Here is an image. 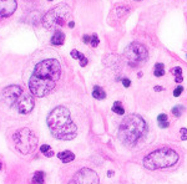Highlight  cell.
<instances>
[{"instance_id": "obj_1", "label": "cell", "mask_w": 187, "mask_h": 184, "mask_svg": "<svg viewBox=\"0 0 187 184\" xmlns=\"http://www.w3.org/2000/svg\"><path fill=\"white\" fill-rule=\"evenodd\" d=\"M61 77V66L55 58H46L34 67L29 80V91L35 97H45L54 88Z\"/></svg>"}, {"instance_id": "obj_2", "label": "cell", "mask_w": 187, "mask_h": 184, "mask_svg": "<svg viewBox=\"0 0 187 184\" xmlns=\"http://www.w3.org/2000/svg\"><path fill=\"white\" fill-rule=\"evenodd\" d=\"M47 126L51 134L60 141H71L76 137L77 127L72 122L70 111L64 106H57L47 116Z\"/></svg>"}, {"instance_id": "obj_3", "label": "cell", "mask_w": 187, "mask_h": 184, "mask_svg": "<svg viewBox=\"0 0 187 184\" xmlns=\"http://www.w3.org/2000/svg\"><path fill=\"white\" fill-rule=\"evenodd\" d=\"M34 95L30 91H25L24 87L19 85H11L4 88L1 92V98L4 103L9 107L15 108L21 115H28L33 111L35 106Z\"/></svg>"}, {"instance_id": "obj_4", "label": "cell", "mask_w": 187, "mask_h": 184, "mask_svg": "<svg viewBox=\"0 0 187 184\" xmlns=\"http://www.w3.org/2000/svg\"><path fill=\"white\" fill-rule=\"evenodd\" d=\"M147 132V124L138 115H129L124 118L119 127V138L127 147L137 144Z\"/></svg>"}, {"instance_id": "obj_5", "label": "cell", "mask_w": 187, "mask_h": 184, "mask_svg": "<svg viewBox=\"0 0 187 184\" xmlns=\"http://www.w3.org/2000/svg\"><path fill=\"white\" fill-rule=\"evenodd\" d=\"M177 161H178V154L176 153V151L164 147L148 153L143 158L142 164L148 170H156V169L170 168L176 164Z\"/></svg>"}, {"instance_id": "obj_6", "label": "cell", "mask_w": 187, "mask_h": 184, "mask_svg": "<svg viewBox=\"0 0 187 184\" xmlns=\"http://www.w3.org/2000/svg\"><path fill=\"white\" fill-rule=\"evenodd\" d=\"M70 17V8L66 4H59L51 8L43 17V25L46 30H60Z\"/></svg>"}, {"instance_id": "obj_7", "label": "cell", "mask_w": 187, "mask_h": 184, "mask_svg": "<svg viewBox=\"0 0 187 184\" xmlns=\"http://www.w3.org/2000/svg\"><path fill=\"white\" fill-rule=\"evenodd\" d=\"M11 141L15 149L21 154H30L36 149L38 137L29 128H19L11 134Z\"/></svg>"}, {"instance_id": "obj_8", "label": "cell", "mask_w": 187, "mask_h": 184, "mask_svg": "<svg viewBox=\"0 0 187 184\" xmlns=\"http://www.w3.org/2000/svg\"><path fill=\"white\" fill-rule=\"evenodd\" d=\"M125 56L131 67H138L147 61V49L140 43H131L125 51Z\"/></svg>"}, {"instance_id": "obj_9", "label": "cell", "mask_w": 187, "mask_h": 184, "mask_svg": "<svg viewBox=\"0 0 187 184\" xmlns=\"http://www.w3.org/2000/svg\"><path fill=\"white\" fill-rule=\"evenodd\" d=\"M100 179L95 170L90 168H81L71 177L68 184H99Z\"/></svg>"}, {"instance_id": "obj_10", "label": "cell", "mask_w": 187, "mask_h": 184, "mask_svg": "<svg viewBox=\"0 0 187 184\" xmlns=\"http://www.w3.org/2000/svg\"><path fill=\"white\" fill-rule=\"evenodd\" d=\"M17 8L16 0H0V21L13 15Z\"/></svg>"}, {"instance_id": "obj_11", "label": "cell", "mask_w": 187, "mask_h": 184, "mask_svg": "<svg viewBox=\"0 0 187 184\" xmlns=\"http://www.w3.org/2000/svg\"><path fill=\"white\" fill-rule=\"evenodd\" d=\"M57 158L63 163H69V162H72L75 159V154L70 151H64V152L57 153Z\"/></svg>"}, {"instance_id": "obj_12", "label": "cell", "mask_w": 187, "mask_h": 184, "mask_svg": "<svg viewBox=\"0 0 187 184\" xmlns=\"http://www.w3.org/2000/svg\"><path fill=\"white\" fill-rule=\"evenodd\" d=\"M64 41H65V34H64L63 31L57 30V31L54 32L52 38H51V44H52V45H56V46L63 45Z\"/></svg>"}, {"instance_id": "obj_13", "label": "cell", "mask_w": 187, "mask_h": 184, "mask_svg": "<svg viewBox=\"0 0 187 184\" xmlns=\"http://www.w3.org/2000/svg\"><path fill=\"white\" fill-rule=\"evenodd\" d=\"M71 56L74 57V58H76V60L80 61V66L84 67V66H86V65H87V58L84 56L81 52L77 51V50H72V51H71Z\"/></svg>"}, {"instance_id": "obj_14", "label": "cell", "mask_w": 187, "mask_h": 184, "mask_svg": "<svg viewBox=\"0 0 187 184\" xmlns=\"http://www.w3.org/2000/svg\"><path fill=\"white\" fill-rule=\"evenodd\" d=\"M44 179H45V173L41 170L35 172L33 178H31V183L33 184H44Z\"/></svg>"}, {"instance_id": "obj_15", "label": "cell", "mask_w": 187, "mask_h": 184, "mask_svg": "<svg viewBox=\"0 0 187 184\" xmlns=\"http://www.w3.org/2000/svg\"><path fill=\"white\" fill-rule=\"evenodd\" d=\"M92 96L96 100H104L106 97V92L104 91V88H101L100 86H94V88H92Z\"/></svg>"}, {"instance_id": "obj_16", "label": "cell", "mask_w": 187, "mask_h": 184, "mask_svg": "<svg viewBox=\"0 0 187 184\" xmlns=\"http://www.w3.org/2000/svg\"><path fill=\"white\" fill-rule=\"evenodd\" d=\"M157 121H159V126L161 128H167L168 126H170V123H168V118H167V115L165 113H161L157 117Z\"/></svg>"}, {"instance_id": "obj_17", "label": "cell", "mask_w": 187, "mask_h": 184, "mask_svg": "<svg viewBox=\"0 0 187 184\" xmlns=\"http://www.w3.org/2000/svg\"><path fill=\"white\" fill-rule=\"evenodd\" d=\"M40 152L43 153L45 157H47V158H50V157L54 156V151L51 149V147H50V146H47V144L41 146V147H40Z\"/></svg>"}, {"instance_id": "obj_18", "label": "cell", "mask_w": 187, "mask_h": 184, "mask_svg": "<svg viewBox=\"0 0 187 184\" xmlns=\"http://www.w3.org/2000/svg\"><path fill=\"white\" fill-rule=\"evenodd\" d=\"M154 75L156 77H161L165 75V66L162 63H156L155 65V70H154Z\"/></svg>"}, {"instance_id": "obj_19", "label": "cell", "mask_w": 187, "mask_h": 184, "mask_svg": "<svg viewBox=\"0 0 187 184\" xmlns=\"http://www.w3.org/2000/svg\"><path fill=\"white\" fill-rule=\"evenodd\" d=\"M112 111L115 112V113H117V115H124V113H125V110H124V107H122V105H121V102H120V101H116V102L114 103Z\"/></svg>"}, {"instance_id": "obj_20", "label": "cell", "mask_w": 187, "mask_h": 184, "mask_svg": "<svg viewBox=\"0 0 187 184\" xmlns=\"http://www.w3.org/2000/svg\"><path fill=\"white\" fill-rule=\"evenodd\" d=\"M185 111V107L183 106H175V107L172 108V115L175 117H181Z\"/></svg>"}, {"instance_id": "obj_21", "label": "cell", "mask_w": 187, "mask_h": 184, "mask_svg": "<svg viewBox=\"0 0 187 184\" xmlns=\"http://www.w3.org/2000/svg\"><path fill=\"white\" fill-rule=\"evenodd\" d=\"M99 43H100V40H99V38H98V35H91V41H90V45H91L92 47H96L99 45Z\"/></svg>"}, {"instance_id": "obj_22", "label": "cell", "mask_w": 187, "mask_h": 184, "mask_svg": "<svg viewBox=\"0 0 187 184\" xmlns=\"http://www.w3.org/2000/svg\"><path fill=\"white\" fill-rule=\"evenodd\" d=\"M182 91H183V87H182V86H178V87H176V88H175V90H173V96H175V97H178L182 93Z\"/></svg>"}, {"instance_id": "obj_23", "label": "cell", "mask_w": 187, "mask_h": 184, "mask_svg": "<svg viewBox=\"0 0 187 184\" xmlns=\"http://www.w3.org/2000/svg\"><path fill=\"white\" fill-rule=\"evenodd\" d=\"M181 139L182 141L187 139V128H181Z\"/></svg>"}, {"instance_id": "obj_24", "label": "cell", "mask_w": 187, "mask_h": 184, "mask_svg": "<svg viewBox=\"0 0 187 184\" xmlns=\"http://www.w3.org/2000/svg\"><path fill=\"white\" fill-rule=\"evenodd\" d=\"M172 74H175L176 76H182V69H181V67H175L172 70Z\"/></svg>"}, {"instance_id": "obj_25", "label": "cell", "mask_w": 187, "mask_h": 184, "mask_svg": "<svg viewBox=\"0 0 187 184\" xmlns=\"http://www.w3.org/2000/svg\"><path fill=\"white\" fill-rule=\"evenodd\" d=\"M82 40H84V43H85V44H90V41H91V36H89V35H84Z\"/></svg>"}, {"instance_id": "obj_26", "label": "cell", "mask_w": 187, "mask_h": 184, "mask_svg": "<svg viewBox=\"0 0 187 184\" xmlns=\"http://www.w3.org/2000/svg\"><path fill=\"white\" fill-rule=\"evenodd\" d=\"M122 84H124V86H125V87H130L131 82H130V80H129V79H124V80H122Z\"/></svg>"}, {"instance_id": "obj_27", "label": "cell", "mask_w": 187, "mask_h": 184, "mask_svg": "<svg viewBox=\"0 0 187 184\" xmlns=\"http://www.w3.org/2000/svg\"><path fill=\"white\" fill-rule=\"evenodd\" d=\"M183 77L182 76H176V82H182Z\"/></svg>"}, {"instance_id": "obj_28", "label": "cell", "mask_w": 187, "mask_h": 184, "mask_svg": "<svg viewBox=\"0 0 187 184\" xmlns=\"http://www.w3.org/2000/svg\"><path fill=\"white\" fill-rule=\"evenodd\" d=\"M74 25H75L74 21H70V22H69V26H70V27H74Z\"/></svg>"}, {"instance_id": "obj_29", "label": "cell", "mask_w": 187, "mask_h": 184, "mask_svg": "<svg viewBox=\"0 0 187 184\" xmlns=\"http://www.w3.org/2000/svg\"><path fill=\"white\" fill-rule=\"evenodd\" d=\"M161 90H162V87H159V86L155 87V91H161Z\"/></svg>"}, {"instance_id": "obj_30", "label": "cell", "mask_w": 187, "mask_h": 184, "mask_svg": "<svg viewBox=\"0 0 187 184\" xmlns=\"http://www.w3.org/2000/svg\"><path fill=\"white\" fill-rule=\"evenodd\" d=\"M1 167H3V165H1V161H0V170H1Z\"/></svg>"}, {"instance_id": "obj_31", "label": "cell", "mask_w": 187, "mask_h": 184, "mask_svg": "<svg viewBox=\"0 0 187 184\" xmlns=\"http://www.w3.org/2000/svg\"><path fill=\"white\" fill-rule=\"evenodd\" d=\"M47 1H51V0H47Z\"/></svg>"}]
</instances>
